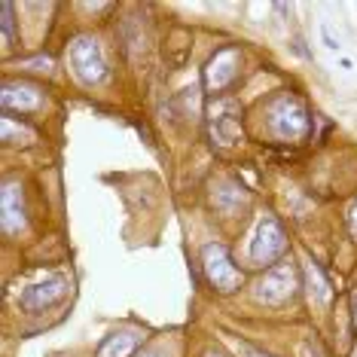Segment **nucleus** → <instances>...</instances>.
Instances as JSON below:
<instances>
[{
    "label": "nucleus",
    "mask_w": 357,
    "mask_h": 357,
    "mask_svg": "<svg viewBox=\"0 0 357 357\" xmlns=\"http://www.w3.org/2000/svg\"><path fill=\"white\" fill-rule=\"evenodd\" d=\"M354 357H357V354H354Z\"/></svg>",
    "instance_id": "obj_16"
},
{
    "label": "nucleus",
    "mask_w": 357,
    "mask_h": 357,
    "mask_svg": "<svg viewBox=\"0 0 357 357\" xmlns=\"http://www.w3.org/2000/svg\"><path fill=\"white\" fill-rule=\"evenodd\" d=\"M235 68H238V52L235 50H229V46H226V50H220L214 55V59L208 61V68H205V83L211 86V89H217V92H220V89H226L235 79Z\"/></svg>",
    "instance_id": "obj_7"
},
{
    "label": "nucleus",
    "mask_w": 357,
    "mask_h": 357,
    "mask_svg": "<svg viewBox=\"0 0 357 357\" xmlns=\"http://www.w3.org/2000/svg\"><path fill=\"white\" fill-rule=\"evenodd\" d=\"M205 357H223V354H217V351H208Z\"/></svg>",
    "instance_id": "obj_13"
},
{
    "label": "nucleus",
    "mask_w": 357,
    "mask_h": 357,
    "mask_svg": "<svg viewBox=\"0 0 357 357\" xmlns=\"http://www.w3.org/2000/svg\"><path fill=\"white\" fill-rule=\"evenodd\" d=\"M0 214H3V229L15 232L25 226V202H22V190L15 183L3 186V199H0Z\"/></svg>",
    "instance_id": "obj_8"
},
{
    "label": "nucleus",
    "mask_w": 357,
    "mask_h": 357,
    "mask_svg": "<svg viewBox=\"0 0 357 357\" xmlns=\"http://www.w3.org/2000/svg\"><path fill=\"white\" fill-rule=\"evenodd\" d=\"M0 104L3 110H19V113H28L40 107V92L34 86H22V83H6L3 86V95H0Z\"/></svg>",
    "instance_id": "obj_9"
},
{
    "label": "nucleus",
    "mask_w": 357,
    "mask_h": 357,
    "mask_svg": "<svg viewBox=\"0 0 357 357\" xmlns=\"http://www.w3.org/2000/svg\"><path fill=\"white\" fill-rule=\"evenodd\" d=\"M70 68H74V74L83 79L86 86H95L101 83L104 77H107V61H104V52L98 46V40L92 37H77L74 43H70Z\"/></svg>",
    "instance_id": "obj_4"
},
{
    "label": "nucleus",
    "mask_w": 357,
    "mask_h": 357,
    "mask_svg": "<svg viewBox=\"0 0 357 357\" xmlns=\"http://www.w3.org/2000/svg\"><path fill=\"white\" fill-rule=\"evenodd\" d=\"M354 305H357V296H354Z\"/></svg>",
    "instance_id": "obj_14"
},
{
    "label": "nucleus",
    "mask_w": 357,
    "mask_h": 357,
    "mask_svg": "<svg viewBox=\"0 0 357 357\" xmlns=\"http://www.w3.org/2000/svg\"><path fill=\"white\" fill-rule=\"evenodd\" d=\"M284 250H287V235H284L281 223L275 217H266L259 223L254 241H250V259L254 263H275L284 257Z\"/></svg>",
    "instance_id": "obj_5"
},
{
    "label": "nucleus",
    "mask_w": 357,
    "mask_h": 357,
    "mask_svg": "<svg viewBox=\"0 0 357 357\" xmlns=\"http://www.w3.org/2000/svg\"><path fill=\"white\" fill-rule=\"evenodd\" d=\"M0 13H3V40L6 43H13V37H15V10H13V3H3L0 6Z\"/></svg>",
    "instance_id": "obj_12"
},
{
    "label": "nucleus",
    "mask_w": 357,
    "mask_h": 357,
    "mask_svg": "<svg viewBox=\"0 0 357 357\" xmlns=\"http://www.w3.org/2000/svg\"><path fill=\"white\" fill-rule=\"evenodd\" d=\"M202 269H205V278L211 281V287L223 290V294H235L245 281V272L232 263L229 250L223 245H205L202 248Z\"/></svg>",
    "instance_id": "obj_2"
},
{
    "label": "nucleus",
    "mask_w": 357,
    "mask_h": 357,
    "mask_svg": "<svg viewBox=\"0 0 357 357\" xmlns=\"http://www.w3.org/2000/svg\"><path fill=\"white\" fill-rule=\"evenodd\" d=\"M269 128L278 137H303L308 132V113H305V104L296 98V95H278L272 104H269Z\"/></svg>",
    "instance_id": "obj_3"
},
{
    "label": "nucleus",
    "mask_w": 357,
    "mask_h": 357,
    "mask_svg": "<svg viewBox=\"0 0 357 357\" xmlns=\"http://www.w3.org/2000/svg\"><path fill=\"white\" fill-rule=\"evenodd\" d=\"M141 345V333L137 330H123V333H113L107 336L98 348V357H132Z\"/></svg>",
    "instance_id": "obj_11"
},
{
    "label": "nucleus",
    "mask_w": 357,
    "mask_h": 357,
    "mask_svg": "<svg viewBox=\"0 0 357 357\" xmlns=\"http://www.w3.org/2000/svg\"><path fill=\"white\" fill-rule=\"evenodd\" d=\"M211 128H214L217 141L226 144V147H232V144L241 137V123H238V110H235V104H223V107L214 113V119H211Z\"/></svg>",
    "instance_id": "obj_10"
},
{
    "label": "nucleus",
    "mask_w": 357,
    "mask_h": 357,
    "mask_svg": "<svg viewBox=\"0 0 357 357\" xmlns=\"http://www.w3.org/2000/svg\"><path fill=\"white\" fill-rule=\"evenodd\" d=\"M354 217H357V214H354Z\"/></svg>",
    "instance_id": "obj_15"
},
{
    "label": "nucleus",
    "mask_w": 357,
    "mask_h": 357,
    "mask_svg": "<svg viewBox=\"0 0 357 357\" xmlns=\"http://www.w3.org/2000/svg\"><path fill=\"white\" fill-rule=\"evenodd\" d=\"M64 296H68V278L64 275H52V278L40 284H31L25 294L19 296V305L25 312H46V308L59 305Z\"/></svg>",
    "instance_id": "obj_6"
},
{
    "label": "nucleus",
    "mask_w": 357,
    "mask_h": 357,
    "mask_svg": "<svg viewBox=\"0 0 357 357\" xmlns=\"http://www.w3.org/2000/svg\"><path fill=\"white\" fill-rule=\"evenodd\" d=\"M296 290H299V275H296L294 259H278V263L259 278L257 299L266 305H284L296 296Z\"/></svg>",
    "instance_id": "obj_1"
}]
</instances>
